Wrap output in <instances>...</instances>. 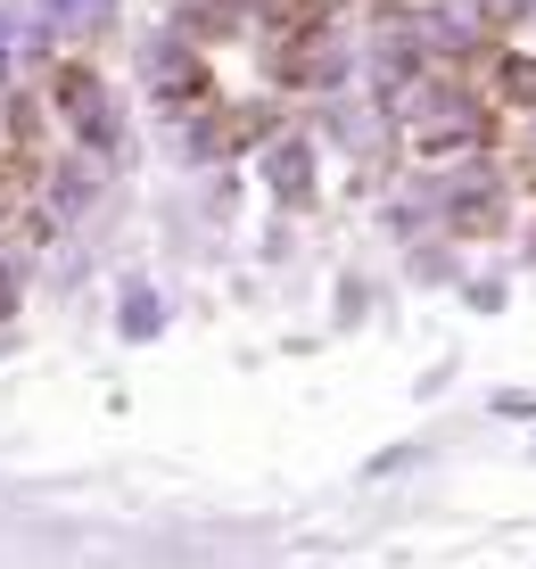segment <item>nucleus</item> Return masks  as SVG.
Here are the masks:
<instances>
[{"mask_svg": "<svg viewBox=\"0 0 536 569\" xmlns=\"http://www.w3.org/2000/svg\"><path fill=\"white\" fill-rule=\"evenodd\" d=\"M42 9H50V26H99L108 0H42Z\"/></svg>", "mask_w": 536, "mask_h": 569, "instance_id": "1", "label": "nucleus"}, {"mask_svg": "<svg viewBox=\"0 0 536 569\" xmlns=\"http://www.w3.org/2000/svg\"><path fill=\"white\" fill-rule=\"evenodd\" d=\"M17 67V26H9V9H0V74Z\"/></svg>", "mask_w": 536, "mask_h": 569, "instance_id": "2", "label": "nucleus"}]
</instances>
